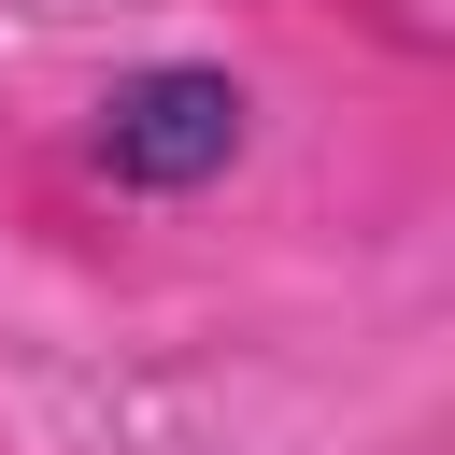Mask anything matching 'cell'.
<instances>
[{
	"instance_id": "1",
	"label": "cell",
	"mask_w": 455,
	"mask_h": 455,
	"mask_svg": "<svg viewBox=\"0 0 455 455\" xmlns=\"http://www.w3.org/2000/svg\"><path fill=\"white\" fill-rule=\"evenodd\" d=\"M242 156H256V85L228 57H142L85 114V171L114 199H213Z\"/></svg>"
}]
</instances>
